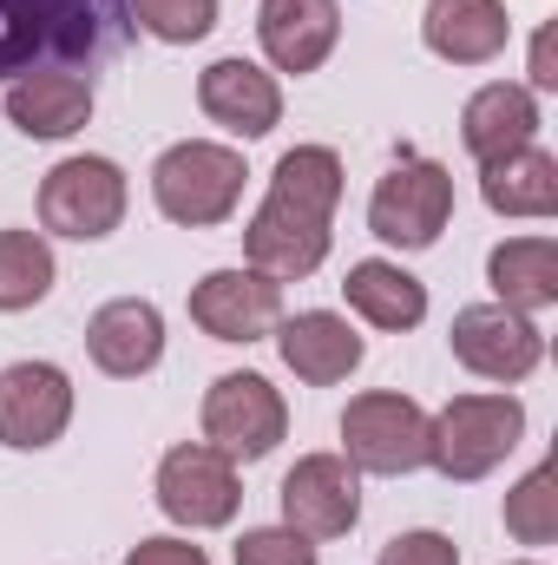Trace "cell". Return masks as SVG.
<instances>
[{
	"instance_id": "obj_13",
	"label": "cell",
	"mask_w": 558,
	"mask_h": 565,
	"mask_svg": "<svg viewBox=\"0 0 558 565\" xmlns=\"http://www.w3.org/2000/svg\"><path fill=\"white\" fill-rule=\"evenodd\" d=\"M191 322L211 342H264L282 322V282L264 270H211L191 289Z\"/></svg>"
},
{
	"instance_id": "obj_7",
	"label": "cell",
	"mask_w": 558,
	"mask_h": 565,
	"mask_svg": "<svg viewBox=\"0 0 558 565\" xmlns=\"http://www.w3.org/2000/svg\"><path fill=\"white\" fill-rule=\"evenodd\" d=\"M342 460L355 473H415L427 467V408L415 395L368 388L342 408Z\"/></svg>"
},
{
	"instance_id": "obj_30",
	"label": "cell",
	"mask_w": 558,
	"mask_h": 565,
	"mask_svg": "<svg viewBox=\"0 0 558 565\" xmlns=\"http://www.w3.org/2000/svg\"><path fill=\"white\" fill-rule=\"evenodd\" d=\"M533 86H558V73H552V40H546V33L533 40Z\"/></svg>"
},
{
	"instance_id": "obj_25",
	"label": "cell",
	"mask_w": 558,
	"mask_h": 565,
	"mask_svg": "<svg viewBox=\"0 0 558 565\" xmlns=\"http://www.w3.org/2000/svg\"><path fill=\"white\" fill-rule=\"evenodd\" d=\"M506 533L519 546H552L558 540V467L539 460L513 493H506Z\"/></svg>"
},
{
	"instance_id": "obj_29",
	"label": "cell",
	"mask_w": 558,
	"mask_h": 565,
	"mask_svg": "<svg viewBox=\"0 0 558 565\" xmlns=\"http://www.w3.org/2000/svg\"><path fill=\"white\" fill-rule=\"evenodd\" d=\"M126 565H211V553L191 546V540H139L126 553Z\"/></svg>"
},
{
	"instance_id": "obj_26",
	"label": "cell",
	"mask_w": 558,
	"mask_h": 565,
	"mask_svg": "<svg viewBox=\"0 0 558 565\" xmlns=\"http://www.w3.org/2000/svg\"><path fill=\"white\" fill-rule=\"evenodd\" d=\"M126 7H132V26H144L164 46H191L217 26V0H126Z\"/></svg>"
},
{
	"instance_id": "obj_21",
	"label": "cell",
	"mask_w": 558,
	"mask_h": 565,
	"mask_svg": "<svg viewBox=\"0 0 558 565\" xmlns=\"http://www.w3.org/2000/svg\"><path fill=\"white\" fill-rule=\"evenodd\" d=\"M480 198L500 217H552L558 211V158L546 145H519V151L480 164Z\"/></svg>"
},
{
	"instance_id": "obj_2",
	"label": "cell",
	"mask_w": 558,
	"mask_h": 565,
	"mask_svg": "<svg viewBox=\"0 0 558 565\" xmlns=\"http://www.w3.org/2000/svg\"><path fill=\"white\" fill-rule=\"evenodd\" d=\"M132 46L126 0H0V86L26 73L93 79Z\"/></svg>"
},
{
	"instance_id": "obj_22",
	"label": "cell",
	"mask_w": 558,
	"mask_h": 565,
	"mask_svg": "<svg viewBox=\"0 0 558 565\" xmlns=\"http://www.w3.org/2000/svg\"><path fill=\"white\" fill-rule=\"evenodd\" d=\"M486 282H493V296H500L506 309H519V316L552 309L558 302V244L552 237H506V244H493Z\"/></svg>"
},
{
	"instance_id": "obj_11",
	"label": "cell",
	"mask_w": 558,
	"mask_h": 565,
	"mask_svg": "<svg viewBox=\"0 0 558 565\" xmlns=\"http://www.w3.org/2000/svg\"><path fill=\"white\" fill-rule=\"evenodd\" d=\"M277 500H282V526L302 533L309 546H322V540L355 533V520H362V473L342 454H302L282 473Z\"/></svg>"
},
{
	"instance_id": "obj_23",
	"label": "cell",
	"mask_w": 558,
	"mask_h": 565,
	"mask_svg": "<svg viewBox=\"0 0 558 565\" xmlns=\"http://www.w3.org/2000/svg\"><path fill=\"white\" fill-rule=\"evenodd\" d=\"M342 296H348V309L362 316V322H375V329H420V316H427V282L408 277L401 264H388V257H362L348 277H342Z\"/></svg>"
},
{
	"instance_id": "obj_17",
	"label": "cell",
	"mask_w": 558,
	"mask_h": 565,
	"mask_svg": "<svg viewBox=\"0 0 558 565\" xmlns=\"http://www.w3.org/2000/svg\"><path fill=\"white\" fill-rule=\"evenodd\" d=\"M257 40L277 73H315L335 40H342V7L335 0H264L257 7Z\"/></svg>"
},
{
	"instance_id": "obj_15",
	"label": "cell",
	"mask_w": 558,
	"mask_h": 565,
	"mask_svg": "<svg viewBox=\"0 0 558 565\" xmlns=\"http://www.w3.org/2000/svg\"><path fill=\"white\" fill-rule=\"evenodd\" d=\"M86 355H93V369L112 375V382L151 375V369L164 362V316H158V302H144V296H112L106 309H93V322H86Z\"/></svg>"
},
{
	"instance_id": "obj_3",
	"label": "cell",
	"mask_w": 558,
	"mask_h": 565,
	"mask_svg": "<svg viewBox=\"0 0 558 565\" xmlns=\"http://www.w3.org/2000/svg\"><path fill=\"white\" fill-rule=\"evenodd\" d=\"M244 151L217 139H178L158 151L151 164V204L184 224V231H211V224H230L237 204H244Z\"/></svg>"
},
{
	"instance_id": "obj_9",
	"label": "cell",
	"mask_w": 558,
	"mask_h": 565,
	"mask_svg": "<svg viewBox=\"0 0 558 565\" xmlns=\"http://www.w3.org/2000/svg\"><path fill=\"white\" fill-rule=\"evenodd\" d=\"M447 342H453V362H460V369H473L480 382H500V388L526 382V375L546 362L539 322L519 316V309H506V302H473V309H460L453 329H447Z\"/></svg>"
},
{
	"instance_id": "obj_18",
	"label": "cell",
	"mask_w": 558,
	"mask_h": 565,
	"mask_svg": "<svg viewBox=\"0 0 558 565\" xmlns=\"http://www.w3.org/2000/svg\"><path fill=\"white\" fill-rule=\"evenodd\" d=\"M420 40L447 66H486V60L506 53L513 20H506V0H427Z\"/></svg>"
},
{
	"instance_id": "obj_5",
	"label": "cell",
	"mask_w": 558,
	"mask_h": 565,
	"mask_svg": "<svg viewBox=\"0 0 558 565\" xmlns=\"http://www.w3.org/2000/svg\"><path fill=\"white\" fill-rule=\"evenodd\" d=\"M126 171L99 151H79V158H60L46 178H40V237H73V244H99L126 224Z\"/></svg>"
},
{
	"instance_id": "obj_6",
	"label": "cell",
	"mask_w": 558,
	"mask_h": 565,
	"mask_svg": "<svg viewBox=\"0 0 558 565\" xmlns=\"http://www.w3.org/2000/svg\"><path fill=\"white\" fill-rule=\"evenodd\" d=\"M447 224H453V171L401 151L368 198V231L395 250H433Z\"/></svg>"
},
{
	"instance_id": "obj_31",
	"label": "cell",
	"mask_w": 558,
	"mask_h": 565,
	"mask_svg": "<svg viewBox=\"0 0 558 565\" xmlns=\"http://www.w3.org/2000/svg\"><path fill=\"white\" fill-rule=\"evenodd\" d=\"M519 565H539V559H519Z\"/></svg>"
},
{
	"instance_id": "obj_8",
	"label": "cell",
	"mask_w": 558,
	"mask_h": 565,
	"mask_svg": "<svg viewBox=\"0 0 558 565\" xmlns=\"http://www.w3.org/2000/svg\"><path fill=\"white\" fill-rule=\"evenodd\" d=\"M244 507V480H237V460L217 454L211 440H184L158 460V513L171 526H191V533H211V526H230Z\"/></svg>"
},
{
	"instance_id": "obj_12",
	"label": "cell",
	"mask_w": 558,
	"mask_h": 565,
	"mask_svg": "<svg viewBox=\"0 0 558 565\" xmlns=\"http://www.w3.org/2000/svg\"><path fill=\"white\" fill-rule=\"evenodd\" d=\"M73 422V375L60 362H7L0 369V447L40 454Z\"/></svg>"
},
{
	"instance_id": "obj_28",
	"label": "cell",
	"mask_w": 558,
	"mask_h": 565,
	"mask_svg": "<svg viewBox=\"0 0 558 565\" xmlns=\"http://www.w3.org/2000/svg\"><path fill=\"white\" fill-rule=\"evenodd\" d=\"M375 565H460V546L433 526H415V533H395Z\"/></svg>"
},
{
	"instance_id": "obj_16",
	"label": "cell",
	"mask_w": 558,
	"mask_h": 565,
	"mask_svg": "<svg viewBox=\"0 0 558 565\" xmlns=\"http://www.w3.org/2000/svg\"><path fill=\"white\" fill-rule=\"evenodd\" d=\"M277 349H282V369H289L296 382H309V388L348 382V375L362 369V355H368V342H362V335L348 329V316H335V309H302V316L277 322Z\"/></svg>"
},
{
	"instance_id": "obj_1",
	"label": "cell",
	"mask_w": 558,
	"mask_h": 565,
	"mask_svg": "<svg viewBox=\"0 0 558 565\" xmlns=\"http://www.w3.org/2000/svg\"><path fill=\"white\" fill-rule=\"evenodd\" d=\"M342 204V158L329 145H296L270 171V198L244 224V257L270 282H302L329 257V224Z\"/></svg>"
},
{
	"instance_id": "obj_20",
	"label": "cell",
	"mask_w": 558,
	"mask_h": 565,
	"mask_svg": "<svg viewBox=\"0 0 558 565\" xmlns=\"http://www.w3.org/2000/svg\"><path fill=\"white\" fill-rule=\"evenodd\" d=\"M533 132H539V99H533V86H513V79L480 86V93L466 99V113H460V145H466L480 164H493V158L533 145Z\"/></svg>"
},
{
	"instance_id": "obj_24",
	"label": "cell",
	"mask_w": 558,
	"mask_h": 565,
	"mask_svg": "<svg viewBox=\"0 0 558 565\" xmlns=\"http://www.w3.org/2000/svg\"><path fill=\"white\" fill-rule=\"evenodd\" d=\"M53 244L40 231H0V316H20L33 302H46L53 289Z\"/></svg>"
},
{
	"instance_id": "obj_27",
	"label": "cell",
	"mask_w": 558,
	"mask_h": 565,
	"mask_svg": "<svg viewBox=\"0 0 558 565\" xmlns=\"http://www.w3.org/2000/svg\"><path fill=\"white\" fill-rule=\"evenodd\" d=\"M237 565H315V546L289 526H250L237 540Z\"/></svg>"
},
{
	"instance_id": "obj_19",
	"label": "cell",
	"mask_w": 558,
	"mask_h": 565,
	"mask_svg": "<svg viewBox=\"0 0 558 565\" xmlns=\"http://www.w3.org/2000/svg\"><path fill=\"white\" fill-rule=\"evenodd\" d=\"M7 119H13L20 139H40V145L73 139L93 119V79H79V73H26V79L7 86Z\"/></svg>"
},
{
	"instance_id": "obj_14",
	"label": "cell",
	"mask_w": 558,
	"mask_h": 565,
	"mask_svg": "<svg viewBox=\"0 0 558 565\" xmlns=\"http://www.w3.org/2000/svg\"><path fill=\"white\" fill-rule=\"evenodd\" d=\"M197 106L211 126L237 132V139H270L282 126V86L277 73H264L257 60L230 53V60H211L204 79H197Z\"/></svg>"
},
{
	"instance_id": "obj_10",
	"label": "cell",
	"mask_w": 558,
	"mask_h": 565,
	"mask_svg": "<svg viewBox=\"0 0 558 565\" xmlns=\"http://www.w3.org/2000/svg\"><path fill=\"white\" fill-rule=\"evenodd\" d=\"M282 434H289V408H282V395L264 375L237 369V375H217V382L204 388V440H211L217 454H230V460H264V454L282 447Z\"/></svg>"
},
{
	"instance_id": "obj_4",
	"label": "cell",
	"mask_w": 558,
	"mask_h": 565,
	"mask_svg": "<svg viewBox=\"0 0 558 565\" xmlns=\"http://www.w3.org/2000/svg\"><path fill=\"white\" fill-rule=\"evenodd\" d=\"M519 440H526L519 395H453L440 415H427V467L440 480H486Z\"/></svg>"
}]
</instances>
